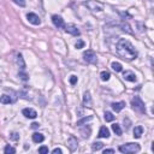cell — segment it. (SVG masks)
Segmentation results:
<instances>
[{
    "label": "cell",
    "instance_id": "obj_19",
    "mask_svg": "<svg viewBox=\"0 0 154 154\" xmlns=\"http://www.w3.org/2000/svg\"><path fill=\"white\" fill-rule=\"evenodd\" d=\"M112 130L116 133V135H118V136H120V135H122V129H120V125H119V124H117V123H114V124L112 125Z\"/></svg>",
    "mask_w": 154,
    "mask_h": 154
},
{
    "label": "cell",
    "instance_id": "obj_2",
    "mask_svg": "<svg viewBox=\"0 0 154 154\" xmlns=\"http://www.w3.org/2000/svg\"><path fill=\"white\" fill-rule=\"evenodd\" d=\"M131 107L135 112L137 113H141V114H143L146 113V106H145V102L141 100L140 96H135L131 99Z\"/></svg>",
    "mask_w": 154,
    "mask_h": 154
},
{
    "label": "cell",
    "instance_id": "obj_25",
    "mask_svg": "<svg viewBox=\"0 0 154 154\" xmlns=\"http://www.w3.org/2000/svg\"><path fill=\"white\" fill-rule=\"evenodd\" d=\"M18 77H19L22 81H28V80H29V76L25 73L24 71H19V72H18Z\"/></svg>",
    "mask_w": 154,
    "mask_h": 154
},
{
    "label": "cell",
    "instance_id": "obj_14",
    "mask_svg": "<svg viewBox=\"0 0 154 154\" xmlns=\"http://www.w3.org/2000/svg\"><path fill=\"white\" fill-rule=\"evenodd\" d=\"M125 107V102L124 101H119V102H113L112 104V108L116 112H120L123 108Z\"/></svg>",
    "mask_w": 154,
    "mask_h": 154
},
{
    "label": "cell",
    "instance_id": "obj_31",
    "mask_svg": "<svg viewBox=\"0 0 154 154\" xmlns=\"http://www.w3.org/2000/svg\"><path fill=\"white\" fill-rule=\"evenodd\" d=\"M38 153H41V154H46V153H48V148H47V147H45V146H42V147L38 148Z\"/></svg>",
    "mask_w": 154,
    "mask_h": 154
},
{
    "label": "cell",
    "instance_id": "obj_1",
    "mask_svg": "<svg viewBox=\"0 0 154 154\" xmlns=\"http://www.w3.org/2000/svg\"><path fill=\"white\" fill-rule=\"evenodd\" d=\"M116 49H117V53L125 60L130 61V60H134L137 58V51L129 41L125 40V38H120L117 42Z\"/></svg>",
    "mask_w": 154,
    "mask_h": 154
},
{
    "label": "cell",
    "instance_id": "obj_4",
    "mask_svg": "<svg viewBox=\"0 0 154 154\" xmlns=\"http://www.w3.org/2000/svg\"><path fill=\"white\" fill-rule=\"evenodd\" d=\"M84 5L92 12H101L102 10H104V5H102L101 3H99V1H96V0H89V1L84 3Z\"/></svg>",
    "mask_w": 154,
    "mask_h": 154
},
{
    "label": "cell",
    "instance_id": "obj_11",
    "mask_svg": "<svg viewBox=\"0 0 154 154\" xmlns=\"http://www.w3.org/2000/svg\"><path fill=\"white\" fill-rule=\"evenodd\" d=\"M83 105L86 107H92L93 106V101H92V96L89 92H86L83 95Z\"/></svg>",
    "mask_w": 154,
    "mask_h": 154
},
{
    "label": "cell",
    "instance_id": "obj_30",
    "mask_svg": "<svg viewBox=\"0 0 154 154\" xmlns=\"http://www.w3.org/2000/svg\"><path fill=\"white\" fill-rule=\"evenodd\" d=\"M81 134H82V136L84 137V138H88L89 137V134H91V129H88V131L84 129V130H81Z\"/></svg>",
    "mask_w": 154,
    "mask_h": 154
},
{
    "label": "cell",
    "instance_id": "obj_13",
    "mask_svg": "<svg viewBox=\"0 0 154 154\" xmlns=\"http://www.w3.org/2000/svg\"><path fill=\"white\" fill-rule=\"evenodd\" d=\"M119 27H120V29H122L124 33H126V34H134V31H133V29H131V27H130L129 23L120 22V23H119Z\"/></svg>",
    "mask_w": 154,
    "mask_h": 154
},
{
    "label": "cell",
    "instance_id": "obj_36",
    "mask_svg": "<svg viewBox=\"0 0 154 154\" xmlns=\"http://www.w3.org/2000/svg\"><path fill=\"white\" fill-rule=\"evenodd\" d=\"M38 125H40L38 123H33V124H31V128H34V129H36V128H38Z\"/></svg>",
    "mask_w": 154,
    "mask_h": 154
},
{
    "label": "cell",
    "instance_id": "obj_35",
    "mask_svg": "<svg viewBox=\"0 0 154 154\" xmlns=\"http://www.w3.org/2000/svg\"><path fill=\"white\" fill-rule=\"evenodd\" d=\"M104 153H105V154H106V153H114V149H105Z\"/></svg>",
    "mask_w": 154,
    "mask_h": 154
},
{
    "label": "cell",
    "instance_id": "obj_6",
    "mask_svg": "<svg viewBox=\"0 0 154 154\" xmlns=\"http://www.w3.org/2000/svg\"><path fill=\"white\" fill-rule=\"evenodd\" d=\"M64 30H65L66 33H69V34H71V35H73V36H78V35H80V30H78V28H77L76 25L72 24V23L64 25Z\"/></svg>",
    "mask_w": 154,
    "mask_h": 154
},
{
    "label": "cell",
    "instance_id": "obj_34",
    "mask_svg": "<svg viewBox=\"0 0 154 154\" xmlns=\"http://www.w3.org/2000/svg\"><path fill=\"white\" fill-rule=\"evenodd\" d=\"M52 153H53V154H61L63 150H61L60 148H54V149L52 150Z\"/></svg>",
    "mask_w": 154,
    "mask_h": 154
},
{
    "label": "cell",
    "instance_id": "obj_22",
    "mask_svg": "<svg viewBox=\"0 0 154 154\" xmlns=\"http://www.w3.org/2000/svg\"><path fill=\"white\" fill-rule=\"evenodd\" d=\"M111 66H112V69H113L116 72H120V71L123 70V68H122L120 64H119V63H116V61L112 63V65H111Z\"/></svg>",
    "mask_w": 154,
    "mask_h": 154
},
{
    "label": "cell",
    "instance_id": "obj_29",
    "mask_svg": "<svg viewBox=\"0 0 154 154\" xmlns=\"http://www.w3.org/2000/svg\"><path fill=\"white\" fill-rule=\"evenodd\" d=\"M15 4H17L18 6H22V7H24L25 6V0H12Z\"/></svg>",
    "mask_w": 154,
    "mask_h": 154
},
{
    "label": "cell",
    "instance_id": "obj_33",
    "mask_svg": "<svg viewBox=\"0 0 154 154\" xmlns=\"http://www.w3.org/2000/svg\"><path fill=\"white\" fill-rule=\"evenodd\" d=\"M10 137H11V140H14V141H17V140L19 138V135H18L17 133H12V134L10 135Z\"/></svg>",
    "mask_w": 154,
    "mask_h": 154
},
{
    "label": "cell",
    "instance_id": "obj_15",
    "mask_svg": "<svg viewBox=\"0 0 154 154\" xmlns=\"http://www.w3.org/2000/svg\"><path fill=\"white\" fill-rule=\"evenodd\" d=\"M98 136H99V137H101V138H107V137L110 136V130L107 129L106 126H101Z\"/></svg>",
    "mask_w": 154,
    "mask_h": 154
},
{
    "label": "cell",
    "instance_id": "obj_7",
    "mask_svg": "<svg viewBox=\"0 0 154 154\" xmlns=\"http://www.w3.org/2000/svg\"><path fill=\"white\" fill-rule=\"evenodd\" d=\"M68 147H69V149L71 152H73V150L77 149V147H78V141H77L76 137H73V136L69 137V140H68Z\"/></svg>",
    "mask_w": 154,
    "mask_h": 154
},
{
    "label": "cell",
    "instance_id": "obj_10",
    "mask_svg": "<svg viewBox=\"0 0 154 154\" xmlns=\"http://www.w3.org/2000/svg\"><path fill=\"white\" fill-rule=\"evenodd\" d=\"M52 22H53V24L56 25L57 28H64V19L60 17V16H58V15H53L52 16Z\"/></svg>",
    "mask_w": 154,
    "mask_h": 154
},
{
    "label": "cell",
    "instance_id": "obj_24",
    "mask_svg": "<svg viewBox=\"0 0 154 154\" xmlns=\"http://www.w3.org/2000/svg\"><path fill=\"white\" fill-rule=\"evenodd\" d=\"M100 77H101L102 81H108L110 77H111V75H110V72H107V71H102V72L100 73Z\"/></svg>",
    "mask_w": 154,
    "mask_h": 154
},
{
    "label": "cell",
    "instance_id": "obj_8",
    "mask_svg": "<svg viewBox=\"0 0 154 154\" xmlns=\"http://www.w3.org/2000/svg\"><path fill=\"white\" fill-rule=\"evenodd\" d=\"M27 18H28V21H29L31 24H34V25H40V24H41L40 17H38L37 15H35V14H33V12H30V14L27 15Z\"/></svg>",
    "mask_w": 154,
    "mask_h": 154
},
{
    "label": "cell",
    "instance_id": "obj_9",
    "mask_svg": "<svg viewBox=\"0 0 154 154\" xmlns=\"http://www.w3.org/2000/svg\"><path fill=\"white\" fill-rule=\"evenodd\" d=\"M22 113H23V116H25L27 118H30V119H35V118L37 117L36 111L33 110V108H24V110L22 111Z\"/></svg>",
    "mask_w": 154,
    "mask_h": 154
},
{
    "label": "cell",
    "instance_id": "obj_32",
    "mask_svg": "<svg viewBox=\"0 0 154 154\" xmlns=\"http://www.w3.org/2000/svg\"><path fill=\"white\" fill-rule=\"evenodd\" d=\"M70 83H71L72 86H75V84L77 83V76H75V75H72V76L70 77Z\"/></svg>",
    "mask_w": 154,
    "mask_h": 154
},
{
    "label": "cell",
    "instance_id": "obj_3",
    "mask_svg": "<svg viewBox=\"0 0 154 154\" xmlns=\"http://www.w3.org/2000/svg\"><path fill=\"white\" fill-rule=\"evenodd\" d=\"M140 149H141V147H140L138 143H125V145L119 147V152L125 153V154H128V153H137V152H140Z\"/></svg>",
    "mask_w": 154,
    "mask_h": 154
},
{
    "label": "cell",
    "instance_id": "obj_21",
    "mask_svg": "<svg viewBox=\"0 0 154 154\" xmlns=\"http://www.w3.org/2000/svg\"><path fill=\"white\" fill-rule=\"evenodd\" d=\"M12 100H11V98L9 96V95H1L0 96V102L1 104H4V105H6V104H10Z\"/></svg>",
    "mask_w": 154,
    "mask_h": 154
},
{
    "label": "cell",
    "instance_id": "obj_18",
    "mask_svg": "<svg viewBox=\"0 0 154 154\" xmlns=\"http://www.w3.org/2000/svg\"><path fill=\"white\" fill-rule=\"evenodd\" d=\"M17 64H18V66H19L22 70H24V69H25V61H24L23 56H22L21 53H18V54H17Z\"/></svg>",
    "mask_w": 154,
    "mask_h": 154
},
{
    "label": "cell",
    "instance_id": "obj_17",
    "mask_svg": "<svg viewBox=\"0 0 154 154\" xmlns=\"http://www.w3.org/2000/svg\"><path fill=\"white\" fill-rule=\"evenodd\" d=\"M142 133H143V128L142 126H135L134 129V137L135 138H140L141 136H142Z\"/></svg>",
    "mask_w": 154,
    "mask_h": 154
},
{
    "label": "cell",
    "instance_id": "obj_20",
    "mask_svg": "<svg viewBox=\"0 0 154 154\" xmlns=\"http://www.w3.org/2000/svg\"><path fill=\"white\" fill-rule=\"evenodd\" d=\"M93 119V117L92 116H89V117H84V118H82V119H80V120H77V126H81V125H83L84 123H87V122H89V120H92Z\"/></svg>",
    "mask_w": 154,
    "mask_h": 154
},
{
    "label": "cell",
    "instance_id": "obj_5",
    "mask_svg": "<svg viewBox=\"0 0 154 154\" xmlns=\"http://www.w3.org/2000/svg\"><path fill=\"white\" fill-rule=\"evenodd\" d=\"M83 59H84V61H87V63H89V64H96V63H98V57H96V54L93 52V51H91V49L86 51V52L83 53Z\"/></svg>",
    "mask_w": 154,
    "mask_h": 154
},
{
    "label": "cell",
    "instance_id": "obj_16",
    "mask_svg": "<svg viewBox=\"0 0 154 154\" xmlns=\"http://www.w3.org/2000/svg\"><path fill=\"white\" fill-rule=\"evenodd\" d=\"M43 140H45V136L42 134H40V133H35L33 135V141H34V142H36V143L43 142Z\"/></svg>",
    "mask_w": 154,
    "mask_h": 154
},
{
    "label": "cell",
    "instance_id": "obj_28",
    "mask_svg": "<svg viewBox=\"0 0 154 154\" xmlns=\"http://www.w3.org/2000/svg\"><path fill=\"white\" fill-rule=\"evenodd\" d=\"M83 46H84V42H83L82 40H77V42L75 43V47H76L77 49H80V48H83Z\"/></svg>",
    "mask_w": 154,
    "mask_h": 154
},
{
    "label": "cell",
    "instance_id": "obj_12",
    "mask_svg": "<svg viewBox=\"0 0 154 154\" xmlns=\"http://www.w3.org/2000/svg\"><path fill=\"white\" fill-rule=\"evenodd\" d=\"M123 77H124V80L129 81V82H135L136 81V75L133 71H124Z\"/></svg>",
    "mask_w": 154,
    "mask_h": 154
},
{
    "label": "cell",
    "instance_id": "obj_26",
    "mask_svg": "<svg viewBox=\"0 0 154 154\" xmlns=\"http://www.w3.org/2000/svg\"><path fill=\"white\" fill-rule=\"evenodd\" d=\"M4 153H6V154H10V153H12V154H14V153H16V149H15L14 147H11L10 145H7V146L4 148Z\"/></svg>",
    "mask_w": 154,
    "mask_h": 154
},
{
    "label": "cell",
    "instance_id": "obj_27",
    "mask_svg": "<svg viewBox=\"0 0 154 154\" xmlns=\"http://www.w3.org/2000/svg\"><path fill=\"white\" fill-rule=\"evenodd\" d=\"M114 119V116L111 112H105V120L106 122H113Z\"/></svg>",
    "mask_w": 154,
    "mask_h": 154
},
{
    "label": "cell",
    "instance_id": "obj_23",
    "mask_svg": "<svg viewBox=\"0 0 154 154\" xmlns=\"http://www.w3.org/2000/svg\"><path fill=\"white\" fill-rule=\"evenodd\" d=\"M102 147H104V143H102V142H94L93 145H92V149L93 150H100Z\"/></svg>",
    "mask_w": 154,
    "mask_h": 154
}]
</instances>
